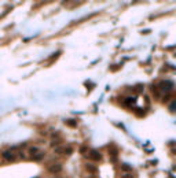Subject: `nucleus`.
<instances>
[{
  "mask_svg": "<svg viewBox=\"0 0 176 178\" xmlns=\"http://www.w3.org/2000/svg\"><path fill=\"white\" fill-rule=\"evenodd\" d=\"M158 88H160V91H162V92H169V91H172L173 89V82L172 81H169V80L161 81L160 85H158Z\"/></svg>",
  "mask_w": 176,
  "mask_h": 178,
  "instance_id": "obj_1",
  "label": "nucleus"
},
{
  "mask_svg": "<svg viewBox=\"0 0 176 178\" xmlns=\"http://www.w3.org/2000/svg\"><path fill=\"white\" fill-rule=\"evenodd\" d=\"M48 173H51V174H59L61 171H62V164L61 163H51L50 166L47 167Z\"/></svg>",
  "mask_w": 176,
  "mask_h": 178,
  "instance_id": "obj_2",
  "label": "nucleus"
},
{
  "mask_svg": "<svg viewBox=\"0 0 176 178\" xmlns=\"http://www.w3.org/2000/svg\"><path fill=\"white\" fill-rule=\"evenodd\" d=\"M55 152L58 155H72L73 154V147H58L55 148Z\"/></svg>",
  "mask_w": 176,
  "mask_h": 178,
  "instance_id": "obj_3",
  "label": "nucleus"
},
{
  "mask_svg": "<svg viewBox=\"0 0 176 178\" xmlns=\"http://www.w3.org/2000/svg\"><path fill=\"white\" fill-rule=\"evenodd\" d=\"M40 152H42V149L37 145H30L29 148H28V156H29L30 159H33V157H36Z\"/></svg>",
  "mask_w": 176,
  "mask_h": 178,
  "instance_id": "obj_4",
  "label": "nucleus"
},
{
  "mask_svg": "<svg viewBox=\"0 0 176 178\" xmlns=\"http://www.w3.org/2000/svg\"><path fill=\"white\" fill-rule=\"evenodd\" d=\"M2 156H3V159H6V162H14V160L17 159V155L12 151H10V149L2 152Z\"/></svg>",
  "mask_w": 176,
  "mask_h": 178,
  "instance_id": "obj_5",
  "label": "nucleus"
},
{
  "mask_svg": "<svg viewBox=\"0 0 176 178\" xmlns=\"http://www.w3.org/2000/svg\"><path fill=\"white\" fill-rule=\"evenodd\" d=\"M87 157H90L91 160H94V162H99V160H102V154L99 151H95V149H91L90 154L87 155Z\"/></svg>",
  "mask_w": 176,
  "mask_h": 178,
  "instance_id": "obj_6",
  "label": "nucleus"
},
{
  "mask_svg": "<svg viewBox=\"0 0 176 178\" xmlns=\"http://www.w3.org/2000/svg\"><path fill=\"white\" fill-rule=\"evenodd\" d=\"M84 169H85L88 173H91V174H95V173H98V167H96L94 163H90V162L84 163Z\"/></svg>",
  "mask_w": 176,
  "mask_h": 178,
  "instance_id": "obj_7",
  "label": "nucleus"
},
{
  "mask_svg": "<svg viewBox=\"0 0 176 178\" xmlns=\"http://www.w3.org/2000/svg\"><path fill=\"white\" fill-rule=\"evenodd\" d=\"M168 108H169L171 113H176V100L171 101V103H169V107H168Z\"/></svg>",
  "mask_w": 176,
  "mask_h": 178,
  "instance_id": "obj_8",
  "label": "nucleus"
},
{
  "mask_svg": "<svg viewBox=\"0 0 176 178\" xmlns=\"http://www.w3.org/2000/svg\"><path fill=\"white\" fill-rule=\"evenodd\" d=\"M44 156H45L44 151H42V152H40V154H39V155H37V156H36V157H33V159H32V160H36V162H37V160H42V159H43V157H44Z\"/></svg>",
  "mask_w": 176,
  "mask_h": 178,
  "instance_id": "obj_9",
  "label": "nucleus"
},
{
  "mask_svg": "<svg viewBox=\"0 0 176 178\" xmlns=\"http://www.w3.org/2000/svg\"><path fill=\"white\" fill-rule=\"evenodd\" d=\"M121 178H135V175L132 174V173H122Z\"/></svg>",
  "mask_w": 176,
  "mask_h": 178,
  "instance_id": "obj_10",
  "label": "nucleus"
},
{
  "mask_svg": "<svg viewBox=\"0 0 176 178\" xmlns=\"http://www.w3.org/2000/svg\"><path fill=\"white\" fill-rule=\"evenodd\" d=\"M122 171H128V173H131V167H129L128 164H122Z\"/></svg>",
  "mask_w": 176,
  "mask_h": 178,
  "instance_id": "obj_11",
  "label": "nucleus"
},
{
  "mask_svg": "<svg viewBox=\"0 0 176 178\" xmlns=\"http://www.w3.org/2000/svg\"><path fill=\"white\" fill-rule=\"evenodd\" d=\"M87 149H88L87 147H81V148H80V152H81V154H87Z\"/></svg>",
  "mask_w": 176,
  "mask_h": 178,
  "instance_id": "obj_12",
  "label": "nucleus"
}]
</instances>
